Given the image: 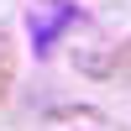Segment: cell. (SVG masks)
Returning <instances> with one entry per match:
<instances>
[{
	"label": "cell",
	"instance_id": "cell-3",
	"mask_svg": "<svg viewBox=\"0 0 131 131\" xmlns=\"http://www.w3.org/2000/svg\"><path fill=\"white\" fill-rule=\"evenodd\" d=\"M10 89H16V37L10 26H0V105L10 100Z\"/></svg>",
	"mask_w": 131,
	"mask_h": 131
},
{
	"label": "cell",
	"instance_id": "cell-4",
	"mask_svg": "<svg viewBox=\"0 0 131 131\" xmlns=\"http://www.w3.org/2000/svg\"><path fill=\"white\" fill-rule=\"evenodd\" d=\"M121 63H126V68H131V47H126V52H121Z\"/></svg>",
	"mask_w": 131,
	"mask_h": 131
},
{
	"label": "cell",
	"instance_id": "cell-2",
	"mask_svg": "<svg viewBox=\"0 0 131 131\" xmlns=\"http://www.w3.org/2000/svg\"><path fill=\"white\" fill-rule=\"evenodd\" d=\"M42 126L47 131H121L100 105H58V110H47Z\"/></svg>",
	"mask_w": 131,
	"mask_h": 131
},
{
	"label": "cell",
	"instance_id": "cell-1",
	"mask_svg": "<svg viewBox=\"0 0 131 131\" xmlns=\"http://www.w3.org/2000/svg\"><path fill=\"white\" fill-rule=\"evenodd\" d=\"M79 21V5H63V0H42V5L26 10V26H31V47L37 52H52L58 37Z\"/></svg>",
	"mask_w": 131,
	"mask_h": 131
}]
</instances>
